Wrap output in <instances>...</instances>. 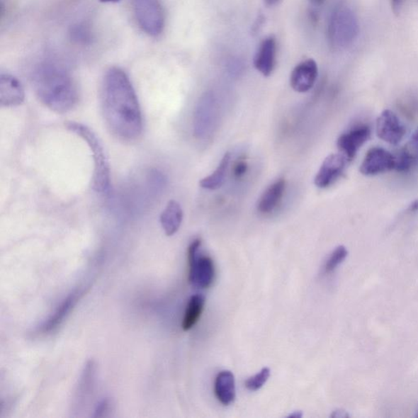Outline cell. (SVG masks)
<instances>
[{
	"mask_svg": "<svg viewBox=\"0 0 418 418\" xmlns=\"http://www.w3.org/2000/svg\"><path fill=\"white\" fill-rule=\"evenodd\" d=\"M205 305V297L202 294L192 296L187 304L186 312L182 321V329L184 331L191 330L199 321Z\"/></svg>",
	"mask_w": 418,
	"mask_h": 418,
	"instance_id": "obj_19",
	"label": "cell"
},
{
	"mask_svg": "<svg viewBox=\"0 0 418 418\" xmlns=\"http://www.w3.org/2000/svg\"><path fill=\"white\" fill-rule=\"evenodd\" d=\"M303 417L302 412H294L293 414L289 415L288 417L300 418Z\"/></svg>",
	"mask_w": 418,
	"mask_h": 418,
	"instance_id": "obj_31",
	"label": "cell"
},
{
	"mask_svg": "<svg viewBox=\"0 0 418 418\" xmlns=\"http://www.w3.org/2000/svg\"><path fill=\"white\" fill-rule=\"evenodd\" d=\"M69 37L74 43L81 45L93 44L94 35L90 26L84 23L74 24L69 31Z\"/></svg>",
	"mask_w": 418,
	"mask_h": 418,
	"instance_id": "obj_21",
	"label": "cell"
},
{
	"mask_svg": "<svg viewBox=\"0 0 418 418\" xmlns=\"http://www.w3.org/2000/svg\"><path fill=\"white\" fill-rule=\"evenodd\" d=\"M395 157L387 149L373 147L368 149L361 165V173L366 176H375L395 169Z\"/></svg>",
	"mask_w": 418,
	"mask_h": 418,
	"instance_id": "obj_9",
	"label": "cell"
},
{
	"mask_svg": "<svg viewBox=\"0 0 418 418\" xmlns=\"http://www.w3.org/2000/svg\"><path fill=\"white\" fill-rule=\"evenodd\" d=\"M286 189V181L278 179L265 191L257 202V211L262 214L271 213L280 205Z\"/></svg>",
	"mask_w": 418,
	"mask_h": 418,
	"instance_id": "obj_15",
	"label": "cell"
},
{
	"mask_svg": "<svg viewBox=\"0 0 418 418\" xmlns=\"http://www.w3.org/2000/svg\"><path fill=\"white\" fill-rule=\"evenodd\" d=\"M219 116V106L215 94L208 92L202 95L194 114V134L198 139L205 140L215 130Z\"/></svg>",
	"mask_w": 418,
	"mask_h": 418,
	"instance_id": "obj_6",
	"label": "cell"
},
{
	"mask_svg": "<svg viewBox=\"0 0 418 418\" xmlns=\"http://www.w3.org/2000/svg\"><path fill=\"white\" fill-rule=\"evenodd\" d=\"M214 391L220 403L226 406L232 405L237 396L234 374L228 371L220 372L214 383Z\"/></svg>",
	"mask_w": 418,
	"mask_h": 418,
	"instance_id": "obj_17",
	"label": "cell"
},
{
	"mask_svg": "<svg viewBox=\"0 0 418 418\" xmlns=\"http://www.w3.org/2000/svg\"><path fill=\"white\" fill-rule=\"evenodd\" d=\"M271 376L269 368H264L259 373L254 376L249 378L245 382V387L250 391H256L260 390L266 383Z\"/></svg>",
	"mask_w": 418,
	"mask_h": 418,
	"instance_id": "obj_24",
	"label": "cell"
},
{
	"mask_svg": "<svg viewBox=\"0 0 418 418\" xmlns=\"http://www.w3.org/2000/svg\"><path fill=\"white\" fill-rule=\"evenodd\" d=\"M317 77V63L313 59H307L293 69L290 77V85L298 93H307L312 89Z\"/></svg>",
	"mask_w": 418,
	"mask_h": 418,
	"instance_id": "obj_12",
	"label": "cell"
},
{
	"mask_svg": "<svg viewBox=\"0 0 418 418\" xmlns=\"http://www.w3.org/2000/svg\"><path fill=\"white\" fill-rule=\"evenodd\" d=\"M111 401L109 400H103L101 401L96 408L95 409V415L94 417H105L106 412H109L111 409Z\"/></svg>",
	"mask_w": 418,
	"mask_h": 418,
	"instance_id": "obj_26",
	"label": "cell"
},
{
	"mask_svg": "<svg viewBox=\"0 0 418 418\" xmlns=\"http://www.w3.org/2000/svg\"><path fill=\"white\" fill-rule=\"evenodd\" d=\"M347 254L348 252L344 246L341 245L336 248L326 261L324 266L325 274H331L332 272H334L345 261Z\"/></svg>",
	"mask_w": 418,
	"mask_h": 418,
	"instance_id": "obj_23",
	"label": "cell"
},
{
	"mask_svg": "<svg viewBox=\"0 0 418 418\" xmlns=\"http://www.w3.org/2000/svg\"><path fill=\"white\" fill-rule=\"evenodd\" d=\"M408 211L410 213H415L418 211V200H414L409 206Z\"/></svg>",
	"mask_w": 418,
	"mask_h": 418,
	"instance_id": "obj_27",
	"label": "cell"
},
{
	"mask_svg": "<svg viewBox=\"0 0 418 418\" xmlns=\"http://www.w3.org/2000/svg\"><path fill=\"white\" fill-rule=\"evenodd\" d=\"M394 9H398L402 0H392Z\"/></svg>",
	"mask_w": 418,
	"mask_h": 418,
	"instance_id": "obj_32",
	"label": "cell"
},
{
	"mask_svg": "<svg viewBox=\"0 0 418 418\" xmlns=\"http://www.w3.org/2000/svg\"><path fill=\"white\" fill-rule=\"evenodd\" d=\"M371 136V130L368 125L354 127L349 131L341 134L337 139V146L341 154L351 162L356 155Z\"/></svg>",
	"mask_w": 418,
	"mask_h": 418,
	"instance_id": "obj_11",
	"label": "cell"
},
{
	"mask_svg": "<svg viewBox=\"0 0 418 418\" xmlns=\"http://www.w3.org/2000/svg\"><path fill=\"white\" fill-rule=\"evenodd\" d=\"M378 137L391 145H398L406 133L405 127L393 111L385 110L376 123Z\"/></svg>",
	"mask_w": 418,
	"mask_h": 418,
	"instance_id": "obj_10",
	"label": "cell"
},
{
	"mask_svg": "<svg viewBox=\"0 0 418 418\" xmlns=\"http://www.w3.org/2000/svg\"><path fill=\"white\" fill-rule=\"evenodd\" d=\"M84 292L81 290H77L69 294V296L64 300L62 303L59 305L55 314H53L47 322L42 326L41 331L43 333H50L60 326L64 320L67 317L72 310L74 308L82 297Z\"/></svg>",
	"mask_w": 418,
	"mask_h": 418,
	"instance_id": "obj_16",
	"label": "cell"
},
{
	"mask_svg": "<svg viewBox=\"0 0 418 418\" xmlns=\"http://www.w3.org/2000/svg\"><path fill=\"white\" fill-rule=\"evenodd\" d=\"M310 1L315 5H321L325 1V0H310Z\"/></svg>",
	"mask_w": 418,
	"mask_h": 418,
	"instance_id": "obj_33",
	"label": "cell"
},
{
	"mask_svg": "<svg viewBox=\"0 0 418 418\" xmlns=\"http://www.w3.org/2000/svg\"><path fill=\"white\" fill-rule=\"evenodd\" d=\"M100 1L103 3H117L120 1V0H100Z\"/></svg>",
	"mask_w": 418,
	"mask_h": 418,
	"instance_id": "obj_34",
	"label": "cell"
},
{
	"mask_svg": "<svg viewBox=\"0 0 418 418\" xmlns=\"http://www.w3.org/2000/svg\"><path fill=\"white\" fill-rule=\"evenodd\" d=\"M417 417H418V414H417Z\"/></svg>",
	"mask_w": 418,
	"mask_h": 418,
	"instance_id": "obj_35",
	"label": "cell"
},
{
	"mask_svg": "<svg viewBox=\"0 0 418 418\" xmlns=\"http://www.w3.org/2000/svg\"><path fill=\"white\" fill-rule=\"evenodd\" d=\"M277 44L273 36L267 37L261 45L254 57V67L262 76L270 77L276 63Z\"/></svg>",
	"mask_w": 418,
	"mask_h": 418,
	"instance_id": "obj_14",
	"label": "cell"
},
{
	"mask_svg": "<svg viewBox=\"0 0 418 418\" xmlns=\"http://www.w3.org/2000/svg\"><path fill=\"white\" fill-rule=\"evenodd\" d=\"M31 79L41 103L57 113H67L77 106V85L67 69L58 63L50 61L38 64Z\"/></svg>",
	"mask_w": 418,
	"mask_h": 418,
	"instance_id": "obj_2",
	"label": "cell"
},
{
	"mask_svg": "<svg viewBox=\"0 0 418 418\" xmlns=\"http://www.w3.org/2000/svg\"><path fill=\"white\" fill-rule=\"evenodd\" d=\"M134 13L142 30L158 36L164 28V12L159 0H132Z\"/></svg>",
	"mask_w": 418,
	"mask_h": 418,
	"instance_id": "obj_7",
	"label": "cell"
},
{
	"mask_svg": "<svg viewBox=\"0 0 418 418\" xmlns=\"http://www.w3.org/2000/svg\"><path fill=\"white\" fill-rule=\"evenodd\" d=\"M25 100L23 84L12 74H0V103L2 106H20Z\"/></svg>",
	"mask_w": 418,
	"mask_h": 418,
	"instance_id": "obj_13",
	"label": "cell"
},
{
	"mask_svg": "<svg viewBox=\"0 0 418 418\" xmlns=\"http://www.w3.org/2000/svg\"><path fill=\"white\" fill-rule=\"evenodd\" d=\"M395 157V167L396 171L400 173H406L410 170L417 162V157L412 154L408 148L401 149L400 152Z\"/></svg>",
	"mask_w": 418,
	"mask_h": 418,
	"instance_id": "obj_22",
	"label": "cell"
},
{
	"mask_svg": "<svg viewBox=\"0 0 418 418\" xmlns=\"http://www.w3.org/2000/svg\"><path fill=\"white\" fill-rule=\"evenodd\" d=\"M281 0H264V2L268 6H274V5L280 3Z\"/></svg>",
	"mask_w": 418,
	"mask_h": 418,
	"instance_id": "obj_28",
	"label": "cell"
},
{
	"mask_svg": "<svg viewBox=\"0 0 418 418\" xmlns=\"http://www.w3.org/2000/svg\"><path fill=\"white\" fill-rule=\"evenodd\" d=\"M183 220V210L179 203L175 200H171L166 205L160 215V223L166 235L171 237L179 232Z\"/></svg>",
	"mask_w": 418,
	"mask_h": 418,
	"instance_id": "obj_18",
	"label": "cell"
},
{
	"mask_svg": "<svg viewBox=\"0 0 418 418\" xmlns=\"http://www.w3.org/2000/svg\"><path fill=\"white\" fill-rule=\"evenodd\" d=\"M201 244V239H196L189 246V281L193 286L208 288L215 276V267L210 256L200 254Z\"/></svg>",
	"mask_w": 418,
	"mask_h": 418,
	"instance_id": "obj_5",
	"label": "cell"
},
{
	"mask_svg": "<svg viewBox=\"0 0 418 418\" xmlns=\"http://www.w3.org/2000/svg\"><path fill=\"white\" fill-rule=\"evenodd\" d=\"M69 131L76 133L89 145L93 153L94 174L93 178L94 189L96 192L107 193L111 187V174L108 159L106 158L103 145L96 134L89 128L79 123L69 122L67 125Z\"/></svg>",
	"mask_w": 418,
	"mask_h": 418,
	"instance_id": "obj_3",
	"label": "cell"
},
{
	"mask_svg": "<svg viewBox=\"0 0 418 418\" xmlns=\"http://www.w3.org/2000/svg\"><path fill=\"white\" fill-rule=\"evenodd\" d=\"M412 144H414V146L418 147V128L414 133V135H412Z\"/></svg>",
	"mask_w": 418,
	"mask_h": 418,
	"instance_id": "obj_29",
	"label": "cell"
},
{
	"mask_svg": "<svg viewBox=\"0 0 418 418\" xmlns=\"http://www.w3.org/2000/svg\"><path fill=\"white\" fill-rule=\"evenodd\" d=\"M230 158H232V155H230V152L225 153L217 169L214 171L211 175L206 176V178L203 179L200 181V185L202 188L214 191L218 190L220 187L222 186L225 179H226Z\"/></svg>",
	"mask_w": 418,
	"mask_h": 418,
	"instance_id": "obj_20",
	"label": "cell"
},
{
	"mask_svg": "<svg viewBox=\"0 0 418 418\" xmlns=\"http://www.w3.org/2000/svg\"><path fill=\"white\" fill-rule=\"evenodd\" d=\"M347 415L346 414H344V412H341V411H336L334 412V414H333L334 417H345Z\"/></svg>",
	"mask_w": 418,
	"mask_h": 418,
	"instance_id": "obj_30",
	"label": "cell"
},
{
	"mask_svg": "<svg viewBox=\"0 0 418 418\" xmlns=\"http://www.w3.org/2000/svg\"><path fill=\"white\" fill-rule=\"evenodd\" d=\"M358 32L357 18L352 10L344 5L332 13L329 25V39L337 50H344L356 40Z\"/></svg>",
	"mask_w": 418,
	"mask_h": 418,
	"instance_id": "obj_4",
	"label": "cell"
},
{
	"mask_svg": "<svg viewBox=\"0 0 418 418\" xmlns=\"http://www.w3.org/2000/svg\"><path fill=\"white\" fill-rule=\"evenodd\" d=\"M101 108L113 135L125 142L142 135L143 120L135 90L122 69L111 67L101 85Z\"/></svg>",
	"mask_w": 418,
	"mask_h": 418,
	"instance_id": "obj_1",
	"label": "cell"
},
{
	"mask_svg": "<svg viewBox=\"0 0 418 418\" xmlns=\"http://www.w3.org/2000/svg\"><path fill=\"white\" fill-rule=\"evenodd\" d=\"M249 164L247 159L244 157L239 158L233 165V175L235 179H243L246 174L248 173Z\"/></svg>",
	"mask_w": 418,
	"mask_h": 418,
	"instance_id": "obj_25",
	"label": "cell"
},
{
	"mask_svg": "<svg viewBox=\"0 0 418 418\" xmlns=\"http://www.w3.org/2000/svg\"><path fill=\"white\" fill-rule=\"evenodd\" d=\"M348 162L349 160L341 152L329 154L315 176V185L321 189L333 185L344 173Z\"/></svg>",
	"mask_w": 418,
	"mask_h": 418,
	"instance_id": "obj_8",
	"label": "cell"
}]
</instances>
